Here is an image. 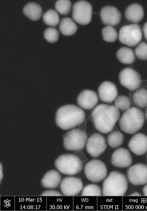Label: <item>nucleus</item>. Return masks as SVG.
<instances>
[{
  "label": "nucleus",
  "mask_w": 147,
  "mask_h": 211,
  "mask_svg": "<svg viewBox=\"0 0 147 211\" xmlns=\"http://www.w3.org/2000/svg\"><path fill=\"white\" fill-rule=\"evenodd\" d=\"M120 116L118 109L114 106L104 104L97 106L91 114L95 128L104 134L108 133L113 130Z\"/></svg>",
  "instance_id": "f257e3e1"
},
{
  "label": "nucleus",
  "mask_w": 147,
  "mask_h": 211,
  "mask_svg": "<svg viewBox=\"0 0 147 211\" xmlns=\"http://www.w3.org/2000/svg\"><path fill=\"white\" fill-rule=\"evenodd\" d=\"M85 117V112L82 109L74 104H67L58 109L55 121L59 128L67 130L79 125Z\"/></svg>",
  "instance_id": "f03ea898"
},
{
  "label": "nucleus",
  "mask_w": 147,
  "mask_h": 211,
  "mask_svg": "<svg viewBox=\"0 0 147 211\" xmlns=\"http://www.w3.org/2000/svg\"><path fill=\"white\" fill-rule=\"evenodd\" d=\"M128 188L126 176L116 171L111 172L102 183L103 196H121L125 195Z\"/></svg>",
  "instance_id": "7ed1b4c3"
},
{
  "label": "nucleus",
  "mask_w": 147,
  "mask_h": 211,
  "mask_svg": "<svg viewBox=\"0 0 147 211\" xmlns=\"http://www.w3.org/2000/svg\"><path fill=\"white\" fill-rule=\"evenodd\" d=\"M145 121L143 112L137 107H131L124 113L119 121V126L125 133L134 134L143 127Z\"/></svg>",
  "instance_id": "20e7f679"
},
{
  "label": "nucleus",
  "mask_w": 147,
  "mask_h": 211,
  "mask_svg": "<svg viewBox=\"0 0 147 211\" xmlns=\"http://www.w3.org/2000/svg\"><path fill=\"white\" fill-rule=\"evenodd\" d=\"M55 164L60 172L69 175L79 173L83 168V164L78 157L71 154L61 155L55 160Z\"/></svg>",
  "instance_id": "39448f33"
},
{
  "label": "nucleus",
  "mask_w": 147,
  "mask_h": 211,
  "mask_svg": "<svg viewBox=\"0 0 147 211\" xmlns=\"http://www.w3.org/2000/svg\"><path fill=\"white\" fill-rule=\"evenodd\" d=\"M87 140L88 135L85 131L75 128L64 135L63 145L67 150L79 152L84 148Z\"/></svg>",
  "instance_id": "423d86ee"
},
{
  "label": "nucleus",
  "mask_w": 147,
  "mask_h": 211,
  "mask_svg": "<svg viewBox=\"0 0 147 211\" xmlns=\"http://www.w3.org/2000/svg\"><path fill=\"white\" fill-rule=\"evenodd\" d=\"M142 37L140 27L136 23L122 26L118 34L120 42L130 47L137 44L141 41Z\"/></svg>",
  "instance_id": "0eeeda50"
},
{
  "label": "nucleus",
  "mask_w": 147,
  "mask_h": 211,
  "mask_svg": "<svg viewBox=\"0 0 147 211\" xmlns=\"http://www.w3.org/2000/svg\"><path fill=\"white\" fill-rule=\"evenodd\" d=\"M92 8L88 1L81 0L76 2L73 5L72 11L73 20L82 25L88 24L92 18Z\"/></svg>",
  "instance_id": "6e6552de"
},
{
  "label": "nucleus",
  "mask_w": 147,
  "mask_h": 211,
  "mask_svg": "<svg viewBox=\"0 0 147 211\" xmlns=\"http://www.w3.org/2000/svg\"><path fill=\"white\" fill-rule=\"evenodd\" d=\"M84 172L87 178L94 183L99 182L106 177L107 169L105 164L101 161L94 159L85 165Z\"/></svg>",
  "instance_id": "1a4fd4ad"
},
{
  "label": "nucleus",
  "mask_w": 147,
  "mask_h": 211,
  "mask_svg": "<svg viewBox=\"0 0 147 211\" xmlns=\"http://www.w3.org/2000/svg\"><path fill=\"white\" fill-rule=\"evenodd\" d=\"M119 80L121 85L131 91L136 90L142 86V81L140 74L129 67L125 68L121 71Z\"/></svg>",
  "instance_id": "9d476101"
},
{
  "label": "nucleus",
  "mask_w": 147,
  "mask_h": 211,
  "mask_svg": "<svg viewBox=\"0 0 147 211\" xmlns=\"http://www.w3.org/2000/svg\"><path fill=\"white\" fill-rule=\"evenodd\" d=\"M86 145L87 152L93 158L100 156L107 147L105 138L98 133L92 134L88 139Z\"/></svg>",
  "instance_id": "9b49d317"
},
{
  "label": "nucleus",
  "mask_w": 147,
  "mask_h": 211,
  "mask_svg": "<svg viewBox=\"0 0 147 211\" xmlns=\"http://www.w3.org/2000/svg\"><path fill=\"white\" fill-rule=\"evenodd\" d=\"M127 176L129 182L135 185L147 183V165L143 163L135 164L128 169Z\"/></svg>",
  "instance_id": "f8f14e48"
},
{
  "label": "nucleus",
  "mask_w": 147,
  "mask_h": 211,
  "mask_svg": "<svg viewBox=\"0 0 147 211\" xmlns=\"http://www.w3.org/2000/svg\"><path fill=\"white\" fill-rule=\"evenodd\" d=\"M83 183L79 178L74 177H66L61 181V191L65 196H76L82 189Z\"/></svg>",
  "instance_id": "ddd939ff"
},
{
  "label": "nucleus",
  "mask_w": 147,
  "mask_h": 211,
  "mask_svg": "<svg viewBox=\"0 0 147 211\" xmlns=\"http://www.w3.org/2000/svg\"><path fill=\"white\" fill-rule=\"evenodd\" d=\"M100 18L102 23L107 26H114L120 22L121 15L116 7L111 6H106L101 9Z\"/></svg>",
  "instance_id": "4468645a"
},
{
  "label": "nucleus",
  "mask_w": 147,
  "mask_h": 211,
  "mask_svg": "<svg viewBox=\"0 0 147 211\" xmlns=\"http://www.w3.org/2000/svg\"><path fill=\"white\" fill-rule=\"evenodd\" d=\"M132 162V158L129 151L123 148H119L113 153L111 162L114 166L124 168L130 166Z\"/></svg>",
  "instance_id": "2eb2a0df"
},
{
  "label": "nucleus",
  "mask_w": 147,
  "mask_h": 211,
  "mask_svg": "<svg viewBox=\"0 0 147 211\" xmlns=\"http://www.w3.org/2000/svg\"><path fill=\"white\" fill-rule=\"evenodd\" d=\"M97 94L94 91L85 90L79 94L77 98L78 104L82 108L89 110L93 108L98 103Z\"/></svg>",
  "instance_id": "dca6fc26"
},
{
  "label": "nucleus",
  "mask_w": 147,
  "mask_h": 211,
  "mask_svg": "<svg viewBox=\"0 0 147 211\" xmlns=\"http://www.w3.org/2000/svg\"><path fill=\"white\" fill-rule=\"evenodd\" d=\"M98 92L100 100L105 102H112L118 95L115 85L112 82L107 81L101 83L98 88Z\"/></svg>",
  "instance_id": "f3484780"
},
{
  "label": "nucleus",
  "mask_w": 147,
  "mask_h": 211,
  "mask_svg": "<svg viewBox=\"0 0 147 211\" xmlns=\"http://www.w3.org/2000/svg\"><path fill=\"white\" fill-rule=\"evenodd\" d=\"M128 147L137 155H141L147 151V136L141 133L135 134L130 139Z\"/></svg>",
  "instance_id": "a211bd4d"
},
{
  "label": "nucleus",
  "mask_w": 147,
  "mask_h": 211,
  "mask_svg": "<svg viewBox=\"0 0 147 211\" xmlns=\"http://www.w3.org/2000/svg\"><path fill=\"white\" fill-rule=\"evenodd\" d=\"M143 9L140 5L133 3L126 9L125 16L126 19L131 22L137 23L141 21L144 16Z\"/></svg>",
  "instance_id": "6ab92c4d"
},
{
  "label": "nucleus",
  "mask_w": 147,
  "mask_h": 211,
  "mask_svg": "<svg viewBox=\"0 0 147 211\" xmlns=\"http://www.w3.org/2000/svg\"><path fill=\"white\" fill-rule=\"evenodd\" d=\"M60 174L55 170H51L47 172L41 181V184L45 188L54 189L57 187L61 182Z\"/></svg>",
  "instance_id": "aec40b11"
},
{
  "label": "nucleus",
  "mask_w": 147,
  "mask_h": 211,
  "mask_svg": "<svg viewBox=\"0 0 147 211\" xmlns=\"http://www.w3.org/2000/svg\"><path fill=\"white\" fill-rule=\"evenodd\" d=\"M23 12L30 19L35 21L41 17L42 11L41 6L39 4L35 2H30L24 6Z\"/></svg>",
  "instance_id": "412c9836"
},
{
  "label": "nucleus",
  "mask_w": 147,
  "mask_h": 211,
  "mask_svg": "<svg viewBox=\"0 0 147 211\" xmlns=\"http://www.w3.org/2000/svg\"><path fill=\"white\" fill-rule=\"evenodd\" d=\"M59 29L61 33L66 36L72 35L76 32L77 26L73 20L69 17H64L60 21Z\"/></svg>",
  "instance_id": "4be33fe9"
},
{
  "label": "nucleus",
  "mask_w": 147,
  "mask_h": 211,
  "mask_svg": "<svg viewBox=\"0 0 147 211\" xmlns=\"http://www.w3.org/2000/svg\"><path fill=\"white\" fill-rule=\"evenodd\" d=\"M131 100L133 104L138 107H147V89L140 88L132 94Z\"/></svg>",
  "instance_id": "5701e85b"
},
{
  "label": "nucleus",
  "mask_w": 147,
  "mask_h": 211,
  "mask_svg": "<svg viewBox=\"0 0 147 211\" xmlns=\"http://www.w3.org/2000/svg\"><path fill=\"white\" fill-rule=\"evenodd\" d=\"M116 57L121 63L126 64L132 63L135 59L133 50L126 47H122L119 49L117 52Z\"/></svg>",
  "instance_id": "b1692460"
},
{
  "label": "nucleus",
  "mask_w": 147,
  "mask_h": 211,
  "mask_svg": "<svg viewBox=\"0 0 147 211\" xmlns=\"http://www.w3.org/2000/svg\"><path fill=\"white\" fill-rule=\"evenodd\" d=\"M42 19L46 24L51 26H55L59 23V18L57 12L53 9H50L44 14Z\"/></svg>",
  "instance_id": "393cba45"
},
{
  "label": "nucleus",
  "mask_w": 147,
  "mask_h": 211,
  "mask_svg": "<svg viewBox=\"0 0 147 211\" xmlns=\"http://www.w3.org/2000/svg\"><path fill=\"white\" fill-rule=\"evenodd\" d=\"M107 142L109 145L114 148L121 146L124 141V136L118 131H114L109 134L107 137Z\"/></svg>",
  "instance_id": "a878e982"
},
{
  "label": "nucleus",
  "mask_w": 147,
  "mask_h": 211,
  "mask_svg": "<svg viewBox=\"0 0 147 211\" xmlns=\"http://www.w3.org/2000/svg\"><path fill=\"white\" fill-rule=\"evenodd\" d=\"M102 34L106 42H112L117 40L118 35L116 29L112 26H107L102 30Z\"/></svg>",
  "instance_id": "bb28decb"
},
{
  "label": "nucleus",
  "mask_w": 147,
  "mask_h": 211,
  "mask_svg": "<svg viewBox=\"0 0 147 211\" xmlns=\"http://www.w3.org/2000/svg\"><path fill=\"white\" fill-rule=\"evenodd\" d=\"M71 6V3L69 0H59L55 3V8L60 14L66 15L70 12Z\"/></svg>",
  "instance_id": "cd10ccee"
},
{
  "label": "nucleus",
  "mask_w": 147,
  "mask_h": 211,
  "mask_svg": "<svg viewBox=\"0 0 147 211\" xmlns=\"http://www.w3.org/2000/svg\"><path fill=\"white\" fill-rule=\"evenodd\" d=\"M114 106L117 108L126 111L130 107L131 103L129 98L124 95H121L114 100Z\"/></svg>",
  "instance_id": "c85d7f7f"
},
{
  "label": "nucleus",
  "mask_w": 147,
  "mask_h": 211,
  "mask_svg": "<svg viewBox=\"0 0 147 211\" xmlns=\"http://www.w3.org/2000/svg\"><path fill=\"white\" fill-rule=\"evenodd\" d=\"M102 191L98 185L91 184L85 186L83 189L81 195L82 196H101Z\"/></svg>",
  "instance_id": "c756f323"
},
{
  "label": "nucleus",
  "mask_w": 147,
  "mask_h": 211,
  "mask_svg": "<svg viewBox=\"0 0 147 211\" xmlns=\"http://www.w3.org/2000/svg\"><path fill=\"white\" fill-rule=\"evenodd\" d=\"M44 36L45 39L48 42L53 43L58 40L59 36V33L56 28L49 27L45 30L44 32Z\"/></svg>",
  "instance_id": "7c9ffc66"
},
{
  "label": "nucleus",
  "mask_w": 147,
  "mask_h": 211,
  "mask_svg": "<svg viewBox=\"0 0 147 211\" xmlns=\"http://www.w3.org/2000/svg\"><path fill=\"white\" fill-rule=\"evenodd\" d=\"M136 55L139 59L147 60V44L144 42L139 43L135 49Z\"/></svg>",
  "instance_id": "2f4dec72"
},
{
  "label": "nucleus",
  "mask_w": 147,
  "mask_h": 211,
  "mask_svg": "<svg viewBox=\"0 0 147 211\" xmlns=\"http://www.w3.org/2000/svg\"><path fill=\"white\" fill-rule=\"evenodd\" d=\"M41 195L44 196H62L63 195L58 191L55 190H48L44 191Z\"/></svg>",
  "instance_id": "473e14b6"
},
{
  "label": "nucleus",
  "mask_w": 147,
  "mask_h": 211,
  "mask_svg": "<svg viewBox=\"0 0 147 211\" xmlns=\"http://www.w3.org/2000/svg\"><path fill=\"white\" fill-rule=\"evenodd\" d=\"M143 30L145 38L147 41V22L144 25L143 27Z\"/></svg>",
  "instance_id": "72a5a7b5"
},
{
  "label": "nucleus",
  "mask_w": 147,
  "mask_h": 211,
  "mask_svg": "<svg viewBox=\"0 0 147 211\" xmlns=\"http://www.w3.org/2000/svg\"><path fill=\"white\" fill-rule=\"evenodd\" d=\"M142 191L144 195L147 196V184L143 187Z\"/></svg>",
  "instance_id": "f704fd0d"
},
{
  "label": "nucleus",
  "mask_w": 147,
  "mask_h": 211,
  "mask_svg": "<svg viewBox=\"0 0 147 211\" xmlns=\"http://www.w3.org/2000/svg\"><path fill=\"white\" fill-rule=\"evenodd\" d=\"M3 177V167L1 164H0V181H1Z\"/></svg>",
  "instance_id": "c9c22d12"
},
{
  "label": "nucleus",
  "mask_w": 147,
  "mask_h": 211,
  "mask_svg": "<svg viewBox=\"0 0 147 211\" xmlns=\"http://www.w3.org/2000/svg\"><path fill=\"white\" fill-rule=\"evenodd\" d=\"M129 195L132 196H141L142 195L139 193L135 192L131 193Z\"/></svg>",
  "instance_id": "e433bc0d"
},
{
  "label": "nucleus",
  "mask_w": 147,
  "mask_h": 211,
  "mask_svg": "<svg viewBox=\"0 0 147 211\" xmlns=\"http://www.w3.org/2000/svg\"><path fill=\"white\" fill-rule=\"evenodd\" d=\"M145 115H146V119L147 120V108L146 109V110Z\"/></svg>",
  "instance_id": "4c0bfd02"
}]
</instances>
